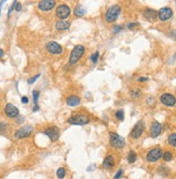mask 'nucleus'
Returning <instances> with one entry per match:
<instances>
[{"instance_id":"nucleus-1","label":"nucleus","mask_w":176,"mask_h":179,"mask_svg":"<svg viewBox=\"0 0 176 179\" xmlns=\"http://www.w3.org/2000/svg\"><path fill=\"white\" fill-rule=\"evenodd\" d=\"M84 52H85V49H84L83 46L78 44V46H75L71 51V53H70V56H69V64H71V65L76 64L77 62L83 56Z\"/></svg>"},{"instance_id":"nucleus-2","label":"nucleus","mask_w":176,"mask_h":179,"mask_svg":"<svg viewBox=\"0 0 176 179\" xmlns=\"http://www.w3.org/2000/svg\"><path fill=\"white\" fill-rule=\"evenodd\" d=\"M120 12H121L120 6H118V4L111 6L110 8L107 10L106 14H105V19H106V22H107V23H112V22H115L116 19H118Z\"/></svg>"},{"instance_id":"nucleus-3","label":"nucleus","mask_w":176,"mask_h":179,"mask_svg":"<svg viewBox=\"0 0 176 179\" xmlns=\"http://www.w3.org/2000/svg\"><path fill=\"white\" fill-rule=\"evenodd\" d=\"M67 122L70 123L71 125H85L90 123V119L85 114H76L73 115L67 120Z\"/></svg>"},{"instance_id":"nucleus-4","label":"nucleus","mask_w":176,"mask_h":179,"mask_svg":"<svg viewBox=\"0 0 176 179\" xmlns=\"http://www.w3.org/2000/svg\"><path fill=\"white\" fill-rule=\"evenodd\" d=\"M163 156V152H162V149L157 147V148H153L151 149L149 152L147 153V156H146V160L150 162V163H155V162H157L159 161L162 158Z\"/></svg>"},{"instance_id":"nucleus-5","label":"nucleus","mask_w":176,"mask_h":179,"mask_svg":"<svg viewBox=\"0 0 176 179\" xmlns=\"http://www.w3.org/2000/svg\"><path fill=\"white\" fill-rule=\"evenodd\" d=\"M46 49L52 55H60V54L63 53V48H62V46L55 41L48 42L46 44Z\"/></svg>"},{"instance_id":"nucleus-6","label":"nucleus","mask_w":176,"mask_h":179,"mask_svg":"<svg viewBox=\"0 0 176 179\" xmlns=\"http://www.w3.org/2000/svg\"><path fill=\"white\" fill-rule=\"evenodd\" d=\"M110 145L115 148H123L125 145V140L124 138L121 137L120 135L116 133H111L110 134Z\"/></svg>"},{"instance_id":"nucleus-7","label":"nucleus","mask_w":176,"mask_h":179,"mask_svg":"<svg viewBox=\"0 0 176 179\" xmlns=\"http://www.w3.org/2000/svg\"><path fill=\"white\" fill-rule=\"evenodd\" d=\"M144 131H145V124H144L143 121H139V122L135 124V126L131 131V137L134 138V139H137L143 135Z\"/></svg>"},{"instance_id":"nucleus-8","label":"nucleus","mask_w":176,"mask_h":179,"mask_svg":"<svg viewBox=\"0 0 176 179\" xmlns=\"http://www.w3.org/2000/svg\"><path fill=\"white\" fill-rule=\"evenodd\" d=\"M160 102L163 105L168 107H173L176 104V98L175 96L173 94H170V93H164L160 96Z\"/></svg>"},{"instance_id":"nucleus-9","label":"nucleus","mask_w":176,"mask_h":179,"mask_svg":"<svg viewBox=\"0 0 176 179\" xmlns=\"http://www.w3.org/2000/svg\"><path fill=\"white\" fill-rule=\"evenodd\" d=\"M70 8L66 4H61L58 6V9H56V16L60 17V19L63 21V19H67L69 15H70Z\"/></svg>"},{"instance_id":"nucleus-10","label":"nucleus","mask_w":176,"mask_h":179,"mask_svg":"<svg viewBox=\"0 0 176 179\" xmlns=\"http://www.w3.org/2000/svg\"><path fill=\"white\" fill-rule=\"evenodd\" d=\"M43 133L46 134V136H49L52 141H56L60 137V129L58 126H51V127H48L46 130L43 131Z\"/></svg>"},{"instance_id":"nucleus-11","label":"nucleus","mask_w":176,"mask_h":179,"mask_svg":"<svg viewBox=\"0 0 176 179\" xmlns=\"http://www.w3.org/2000/svg\"><path fill=\"white\" fill-rule=\"evenodd\" d=\"M173 15V11L171 8H168V7H164V8H162L159 10L158 12V16H159V19L162 21V22H166L168 19L172 17Z\"/></svg>"},{"instance_id":"nucleus-12","label":"nucleus","mask_w":176,"mask_h":179,"mask_svg":"<svg viewBox=\"0 0 176 179\" xmlns=\"http://www.w3.org/2000/svg\"><path fill=\"white\" fill-rule=\"evenodd\" d=\"M55 7V1L54 0H41L38 3V8L42 12H48L52 10Z\"/></svg>"},{"instance_id":"nucleus-13","label":"nucleus","mask_w":176,"mask_h":179,"mask_svg":"<svg viewBox=\"0 0 176 179\" xmlns=\"http://www.w3.org/2000/svg\"><path fill=\"white\" fill-rule=\"evenodd\" d=\"M33 126L30 125H26V126H23V127H21L19 130H17L15 132V137L16 138H25V137H28L31 133H33Z\"/></svg>"},{"instance_id":"nucleus-14","label":"nucleus","mask_w":176,"mask_h":179,"mask_svg":"<svg viewBox=\"0 0 176 179\" xmlns=\"http://www.w3.org/2000/svg\"><path fill=\"white\" fill-rule=\"evenodd\" d=\"M4 112L9 118H16L19 115V109L12 104H7L4 108Z\"/></svg>"},{"instance_id":"nucleus-15","label":"nucleus","mask_w":176,"mask_h":179,"mask_svg":"<svg viewBox=\"0 0 176 179\" xmlns=\"http://www.w3.org/2000/svg\"><path fill=\"white\" fill-rule=\"evenodd\" d=\"M161 132H162V125H161V123L155 121L151 124V126H150V136L152 138H156L160 135Z\"/></svg>"},{"instance_id":"nucleus-16","label":"nucleus","mask_w":176,"mask_h":179,"mask_svg":"<svg viewBox=\"0 0 176 179\" xmlns=\"http://www.w3.org/2000/svg\"><path fill=\"white\" fill-rule=\"evenodd\" d=\"M115 166V159L112 156H107L103 161V167L106 169H110Z\"/></svg>"},{"instance_id":"nucleus-17","label":"nucleus","mask_w":176,"mask_h":179,"mask_svg":"<svg viewBox=\"0 0 176 179\" xmlns=\"http://www.w3.org/2000/svg\"><path fill=\"white\" fill-rule=\"evenodd\" d=\"M66 104H67L69 107H77L80 104V98L77 95H70L67 97V99H66Z\"/></svg>"},{"instance_id":"nucleus-18","label":"nucleus","mask_w":176,"mask_h":179,"mask_svg":"<svg viewBox=\"0 0 176 179\" xmlns=\"http://www.w3.org/2000/svg\"><path fill=\"white\" fill-rule=\"evenodd\" d=\"M70 27V23L68 21H58V23H55V29L56 30H67Z\"/></svg>"},{"instance_id":"nucleus-19","label":"nucleus","mask_w":176,"mask_h":179,"mask_svg":"<svg viewBox=\"0 0 176 179\" xmlns=\"http://www.w3.org/2000/svg\"><path fill=\"white\" fill-rule=\"evenodd\" d=\"M144 15H145V17L147 19L152 21V19H155L157 17L158 13L155 10H152V9H146L145 11H144Z\"/></svg>"},{"instance_id":"nucleus-20","label":"nucleus","mask_w":176,"mask_h":179,"mask_svg":"<svg viewBox=\"0 0 176 179\" xmlns=\"http://www.w3.org/2000/svg\"><path fill=\"white\" fill-rule=\"evenodd\" d=\"M85 14V9L81 6V4H78L75 9V15L78 16V17H81V16H83Z\"/></svg>"},{"instance_id":"nucleus-21","label":"nucleus","mask_w":176,"mask_h":179,"mask_svg":"<svg viewBox=\"0 0 176 179\" xmlns=\"http://www.w3.org/2000/svg\"><path fill=\"white\" fill-rule=\"evenodd\" d=\"M136 159H137V156H136L135 151L131 150L130 152H129V156H127V162H129L130 164H132V163H134L135 161H136Z\"/></svg>"},{"instance_id":"nucleus-22","label":"nucleus","mask_w":176,"mask_h":179,"mask_svg":"<svg viewBox=\"0 0 176 179\" xmlns=\"http://www.w3.org/2000/svg\"><path fill=\"white\" fill-rule=\"evenodd\" d=\"M168 142L173 147H176V133L171 134L168 137Z\"/></svg>"},{"instance_id":"nucleus-23","label":"nucleus","mask_w":176,"mask_h":179,"mask_svg":"<svg viewBox=\"0 0 176 179\" xmlns=\"http://www.w3.org/2000/svg\"><path fill=\"white\" fill-rule=\"evenodd\" d=\"M162 159L165 161V162H170V161H172L173 159V153L170 152V151H166V152L163 153V156H162Z\"/></svg>"},{"instance_id":"nucleus-24","label":"nucleus","mask_w":176,"mask_h":179,"mask_svg":"<svg viewBox=\"0 0 176 179\" xmlns=\"http://www.w3.org/2000/svg\"><path fill=\"white\" fill-rule=\"evenodd\" d=\"M130 95L132 96V98H138L141 96V90L139 88H133L130 92Z\"/></svg>"},{"instance_id":"nucleus-25","label":"nucleus","mask_w":176,"mask_h":179,"mask_svg":"<svg viewBox=\"0 0 176 179\" xmlns=\"http://www.w3.org/2000/svg\"><path fill=\"white\" fill-rule=\"evenodd\" d=\"M66 175V171H65V168H63V167H60L56 171V176H58V178L60 179H63L64 177H65Z\"/></svg>"},{"instance_id":"nucleus-26","label":"nucleus","mask_w":176,"mask_h":179,"mask_svg":"<svg viewBox=\"0 0 176 179\" xmlns=\"http://www.w3.org/2000/svg\"><path fill=\"white\" fill-rule=\"evenodd\" d=\"M116 118L118 119L119 121H123V119H124V111L122 109L116 111Z\"/></svg>"},{"instance_id":"nucleus-27","label":"nucleus","mask_w":176,"mask_h":179,"mask_svg":"<svg viewBox=\"0 0 176 179\" xmlns=\"http://www.w3.org/2000/svg\"><path fill=\"white\" fill-rule=\"evenodd\" d=\"M98 57H100V52H95L91 55V61H92L93 64H96L97 61H98Z\"/></svg>"},{"instance_id":"nucleus-28","label":"nucleus","mask_w":176,"mask_h":179,"mask_svg":"<svg viewBox=\"0 0 176 179\" xmlns=\"http://www.w3.org/2000/svg\"><path fill=\"white\" fill-rule=\"evenodd\" d=\"M39 95H40V93H39L38 91H34V92H33V96H34V103H35V106H36V105H38Z\"/></svg>"},{"instance_id":"nucleus-29","label":"nucleus","mask_w":176,"mask_h":179,"mask_svg":"<svg viewBox=\"0 0 176 179\" xmlns=\"http://www.w3.org/2000/svg\"><path fill=\"white\" fill-rule=\"evenodd\" d=\"M159 173H161L162 175H168V169L166 167H165L164 165H161L160 167H159Z\"/></svg>"},{"instance_id":"nucleus-30","label":"nucleus","mask_w":176,"mask_h":179,"mask_svg":"<svg viewBox=\"0 0 176 179\" xmlns=\"http://www.w3.org/2000/svg\"><path fill=\"white\" fill-rule=\"evenodd\" d=\"M122 174H123L122 169H119V171L116 173V175H115V177H114V178H115V179H120V177L122 176Z\"/></svg>"},{"instance_id":"nucleus-31","label":"nucleus","mask_w":176,"mask_h":179,"mask_svg":"<svg viewBox=\"0 0 176 179\" xmlns=\"http://www.w3.org/2000/svg\"><path fill=\"white\" fill-rule=\"evenodd\" d=\"M39 77H40V75H37V76H35V77H33V78H30V79L28 80V83H29V84H33V83L35 82V81L38 79Z\"/></svg>"},{"instance_id":"nucleus-32","label":"nucleus","mask_w":176,"mask_h":179,"mask_svg":"<svg viewBox=\"0 0 176 179\" xmlns=\"http://www.w3.org/2000/svg\"><path fill=\"white\" fill-rule=\"evenodd\" d=\"M137 26H138L137 23H130V24H127V28H129V29H134L135 27H137Z\"/></svg>"},{"instance_id":"nucleus-33","label":"nucleus","mask_w":176,"mask_h":179,"mask_svg":"<svg viewBox=\"0 0 176 179\" xmlns=\"http://www.w3.org/2000/svg\"><path fill=\"white\" fill-rule=\"evenodd\" d=\"M122 29V26L121 25H118V26H115L114 27V34H117V32H119V31Z\"/></svg>"},{"instance_id":"nucleus-34","label":"nucleus","mask_w":176,"mask_h":179,"mask_svg":"<svg viewBox=\"0 0 176 179\" xmlns=\"http://www.w3.org/2000/svg\"><path fill=\"white\" fill-rule=\"evenodd\" d=\"M16 3H17V1H14V2H13V4H12L11 7H10V9H9V12H8V15H10V14H11V12L13 11V9L15 8Z\"/></svg>"},{"instance_id":"nucleus-35","label":"nucleus","mask_w":176,"mask_h":179,"mask_svg":"<svg viewBox=\"0 0 176 179\" xmlns=\"http://www.w3.org/2000/svg\"><path fill=\"white\" fill-rule=\"evenodd\" d=\"M7 129V124L4 122H0V132H3Z\"/></svg>"},{"instance_id":"nucleus-36","label":"nucleus","mask_w":176,"mask_h":179,"mask_svg":"<svg viewBox=\"0 0 176 179\" xmlns=\"http://www.w3.org/2000/svg\"><path fill=\"white\" fill-rule=\"evenodd\" d=\"M148 80V78H145V77H141V78H138L137 81L138 82H145V81Z\"/></svg>"},{"instance_id":"nucleus-37","label":"nucleus","mask_w":176,"mask_h":179,"mask_svg":"<svg viewBox=\"0 0 176 179\" xmlns=\"http://www.w3.org/2000/svg\"><path fill=\"white\" fill-rule=\"evenodd\" d=\"M15 9H16V11H17V12H19L21 10H22V6H21V3H19V2H17V3H16Z\"/></svg>"},{"instance_id":"nucleus-38","label":"nucleus","mask_w":176,"mask_h":179,"mask_svg":"<svg viewBox=\"0 0 176 179\" xmlns=\"http://www.w3.org/2000/svg\"><path fill=\"white\" fill-rule=\"evenodd\" d=\"M22 103H23V104H27V103H28V98H27L26 96H23V97H22Z\"/></svg>"},{"instance_id":"nucleus-39","label":"nucleus","mask_w":176,"mask_h":179,"mask_svg":"<svg viewBox=\"0 0 176 179\" xmlns=\"http://www.w3.org/2000/svg\"><path fill=\"white\" fill-rule=\"evenodd\" d=\"M3 54H4L3 50H2V49H0V58H1V57L3 56Z\"/></svg>"},{"instance_id":"nucleus-40","label":"nucleus","mask_w":176,"mask_h":179,"mask_svg":"<svg viewBox=\"0 0 176 179\" xmlns=\"http://www.w3.org/2000/svg\"><path fill=\"white\" fill-rule=\"evenodd\" d=\"M38 109H39V106H38V105H36V106L34 107V111H37Z\"/></svg>"},{"instance_id":"nucleus-41","label":"nucleus","mask_w":176,"mask_h":179,"mask_svg":"<svg viewBox=\"0 0 176 179\" xmlns=\"http://www.w3.org/2000/svg\"><path fill=\"white\" fill-rule=\"evenodd\" d=\"M174 58H175V59H176V53H175V55H174Z\"/></svg>"}]
</instances>
